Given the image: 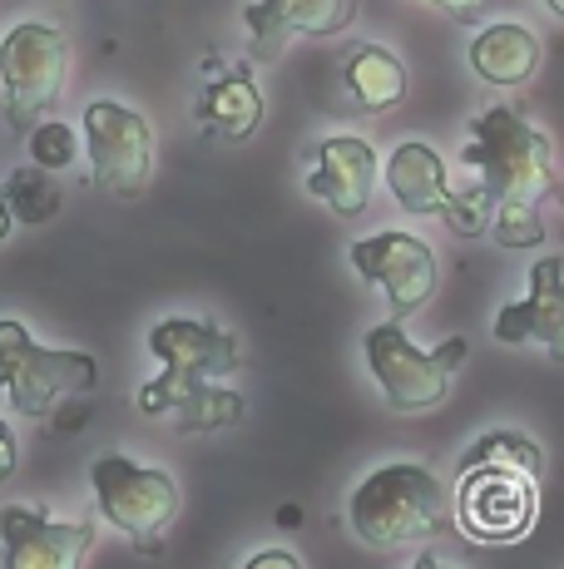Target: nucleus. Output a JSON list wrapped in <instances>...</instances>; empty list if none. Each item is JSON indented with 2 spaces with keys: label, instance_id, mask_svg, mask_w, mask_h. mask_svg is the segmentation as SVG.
<instances>
[{
  "label": "nucleus",
  "instance_id": "nucleus-20",
  "mask_svg": "<svg viewBox=\"0 0 564 569\" xmlns=\"http://www.w3.org/2000/svg\"><path fill=\"white\" fill-rule=\"evenodd\" d=\"M465 466H515V470H525V476L540 480V470H545V456H540V446L530 441V436H520V431H491V436H481V441H475L471 451L461 456V470Z\"/></svg>",
  "mask_w": 564,
  "mask_h": 569
},
{
  "label": "nucleus",
  "instance_id": "nucleus-9",
  "mask_svg": "<svg viewBox=\"0 0 564 569\" xmlns=\"http://www.w3.org/2000/svg\"><path fill=\"white\" fill-rule=\"evenodd\" d=\"M540 516V490L535 476L515 466H465L461 486H455V520L465 535L485 545H510L530 535Z\"/></svg>",
  "mask_w": 564,
  "mask_h": 569
},
{
  "label": "nucleus",
  "instance_id": "nucleus-4",
  "mask_svg": "<svg viewBox=\"0 0 564 569\" xmlns=\"http://www.w3.org/2000/svg\"><path fill=\"white\" fill-rule=\"evenodd\" d=\"M100 381V362L70 347H40L26 322L0 317V391L30 421H46L64 397H84Z\"/></svg>",
  "mask_w": 564,
  "mask_h": 569
},
{
  "label": "nucleus",
  "instance_id": "nucleus-12",
  "mask_svg": "<svg viewBox=\"0 0 564 569\" xmlns=\"http://www.w3.org/2000/svg\"><path fill=\"white\" fill-rule=\"evenodd\" d=\"M90 540V520H50L40 506L0 510V569H80Z\"/></svg>",
  "mask_w": 564,
  "mask_h": 569
},
{
  "label": "nucleus",
  "instance_id": "nucleus-23",
  "mask_svg": "<svg viewBox=\"0 0 564 569\" xmlns=\"http://www.w3.org/2000/svg\"><path fill=\"white\" fill-rule=\"evenodd\" d=\"M16 461H20V446H16V431L0 421V486L16 476Z\"/></svg>",
  "mask_w": 564,
  "mask_h": 569
},
{
  "label": "nucleus",
  "instance_id": "nucleus-14",
  "mask_svg": "<svg viewBox=\"0 0 564 569\" xmlns=\"http://www.w3.org/2000/svg\"><path fill=\"white\" fill-rule=\"evenodd\" d=\"M376 173H382V159H376V149L366 144V139L332 134V139H322L318 154H312L308 193L328 203L332 213L356 218V213H366V203H372Z\"/></svg>",
  "mask_w": 564,
  "mask_h": 569
},
{
  "label": "nucleus",
  "instance_id": "nucleus-21",
  "mask_svg": "<svg viewBox=\"0 0 564 569\" xmlns=\"http://www.w3.org/2000/svg\"><path fill=\"white\" fill-rule=\"evenodd\" d=\"M6 199L16 208L20 223H46L60 208V183H50L46 169H16L6 183Z\"/></svg>",
  "mask_w": 564,
  "mask_h": 569
},
{
  "label": "nucleus",
  "instance_id": "nucleus-1",
  "mask_svg": "<svg viewBox=\"0 0 564 569\" xmlns=\"http://www.w3.org/2000/svg\"><path fill=\"white\" fill-rule=\"evenodd\" d=\"M461 163L471 169V189L491 203V238L501 248H540V199L555 193L550 173V139L515 104H491L471 119L461 144Z\"/></svg>",
  "mask_w": 564,
  "mask_h": 569
},
{
  "label": "nucleus",
  "instance_id": "nucleus-3",
  "mask_svg": "<svg viewBox=\"0 0 564 569\" xmlns=\"http://www.w3.org/2000/svg\"><path fill=\"white\" fill-rule=\"evenodd\" d=\"M149 352L164 367L134 397L149 421L169 416L193 391L228 387V377L238 371V337L213 322H193V317H164V322H154L149 327Z\"/></svg>",
  "mask_w": 564,
  "mask_h": 569
},
{
  "label": "nucleus",
  "instance_id": "nucleus-27",
  "mask_svg": "<svg viewBox=\"0 0 564 569\" xmlns=\"http://www.w3.org/2000/svg\"><path fill=\"white\" fill-rule=\"evenodd\" d=\"M411 569H455V565L436 560V555H416V560H411Z\"/></svg>",
  "mask_w": 564,
  "mask_h": 569
},
{
  "label": "nucleus",
  "instance_id": "nucleus-13",
  "mask_svg": "<svg viewBox=\"0 0 564 569\" xmlns=\"http://www.w3.org/2000/svg\"><path fill=\"white\" fill-rule=\"evenodd\" d=\"M491 332L505 347H545L550 362H564V258L530 268V292L495 312Z\"/></svg>",
  "mask_w": 564,
  "mask_h": 569
},
{
  "label": "nucleus",
  "instance_id": "nucleus-17",
  "mask_svg": "<svg viewBox=\"0 0 564 569\" xmlns=\"http://www.w3.org/2000/svg\"><path fill=\"white\" fill-rule=\"evenodd\" d=\"M199 119L219 139H228V144L253 139L258 124H263V90H258V80H253V64H233L228 74H219V80L203 90Z\"/></svg>",
  "mask_w": 564,
  "mask_h": 569
},
{
  "label": "nucleus",
  "instance_id": "nucleus-28",
  "mask_svg": "<svg viewBox=\"0 0 564 569\" xmlns=\"http://www.w3.org/2000/svg\"><path fill=\"white\" fill-rule=\"evenodd\" d=\"M545 6H550V10H555V16H560V20H564V0H545Z\"/></svg>",
  "mask_w": 564,
  "mask_h": 569
},
{
  "label": "nucleus",
  "instance_id": "nucleus-19",
  "mask_svg": "<svg viewBox=\"0 0 564 569\" xmlns=\"http://www.w3.org/2000/svg\"><path fill=\"white\" fill-rule=\"evenodd\" d=\"M164 421L183 436H209V431H223V426H238L243 421V397L233 387H209V391H193L189 401H179Z\"/></svg>",
  "mask_w": 564,
  "mask_h": 569
},
{
  "label": "nucleus",
  "instance_id": "nucleus-11",
  "mask_svg": "<svg viewBox=\"0 0 564 569\" xmlns=\"http://www.w3.org/2000/svg\"><path fill=\"white\" fill-rule=\"evenodd\" d=\"M346 258H352L356 278L386 292L396 322L411 317L416 308H426L431 292H436V253H431V243L416 233L392 228V233L356 238V243L346 248Z\"/></svg>",
  "mask_w": 564,
  "mask_h": 569
},
{
  "label": "nucleus",
  "instance_id": "nucleus-7",
  "mask_svg": "<svg viewBox=\"0 0 564 569\" xmlns=\"http://www.w3.org/2000/svg\"><path fill=\"white\" fill-rule=\"evenodd\" d=\"M90 480H94L100 516L134 545H154L173 525V516H179V486L159 466H139L119 451H104L94 456Z\"/></svg>",
  "mask_w": 564,
  "mask_h": 569
},
{
  "label": "nucleus",
  "instance_id": "nucleus-29",
  "mask_svg": "<svg viewBox=\"0 0 564 569\" xmlns=\"http://www.w3.org/2000/svg\"><path fill=\"white\" fill-rule=\"evenodd\" d=\"M550 199H555V203L564 208V183H555V193H550Z\"/></svg>",
  "mask_w": 564,
  "mask_h": 569
},
{
  "label": "nucleus",
  "instance_id": "nucleus-2",
  "mask_svg": "<svg viewBox=\"0 0 564 569\" xmlns=\"http://www.w3.org/2000/svg\"><path fill=\"white\" fill-rule=\"evenodd\" d=\"M446 520V486L436 470L421 461H386L376 466L346 500V525L372 550H401L426 540Z\"/></svg>",
  "mask_w": 564,
  "mask_h": 569
},
{
  "label": "nucleus",
  "instance_id": "nucleus-24",
  "mask_svg": "<svg viewBox=\"0 0 564 569\" xmlns=\"http://www.w3.org/2000/svg\"><path fill=\"white\" fill-rule=\"evenodd\" d=\"M243 569H302V560L292 550H258Z\"/></svg>",
  "mask_w": 564,
  "mask_h": 569
},
{
  "label": "nucleus",
  "instance_id": "nucleus-15",
  "mask_svg": "<svg viewBox=\"0 0 564 569\" xmlns=\"http://www.w3.org/2000/svg\"><path fill=\"white\" fill-rule=\"evenodd\" d=\"M352 16H356V0H253L243 10L258 60H273L292 36H308V40L338 36V30L352 26Z\"/></svg>",
  "mask_w": 564,
  "mask_h": 569
},
{
  "label": "nucleus",
  "instance_id": "nucleus-22",
  "mask_svg": "<svg viewBox=\"0 0 564 569\" xmlns=\"http://www.w3.org/2000/svg\"><path fill=\"white\" fill-rule=\"evenodd\" d=\"M74 159H80V134H74L70 124L40 119V124L30 129V163H36V169L60 173V169H70Z\"/></svg>",
  "mask_w": 564,
  "mask_h": 569
},
{
  "label": "nucleus",
  "instance_id": "nucleus-10",
  "mask_svg": "<svg viewBox=\"0 0 564 569\" xmlns=\"http://www.w3.org/2000/svg\"><path fill=\"white\" fill-rule=\"evenodd\" d=\"M84 154H90V179L129 199L154 173V129L139 109L119 100H94L84 104Z\"/></svg>",
  "mask_w": 564,
  "mask_h": 569
},
{
  "label": "nucleus",
  "instance_id": "nucleus-26",
  "mask_svg": "<svg viewBox=\"0 0 564 569\" xmlns=\"http://www.w3.org/2000/svg\"><path fill=\"white\" fill-rule=\"evenodd\" d=\"M10 223H16V208H10V199H6V189H0V243H6Z\"/></svg>",
  "mask_w": 564,
  "mask_h": 569
},
{
  "label": "nucleus",
  "instance_id": "nucleus-16",
  "mask_svg": "<svg viewBox=\"0 0 564 569\" xmlns=\"http://www.w3.org/2000/svg\"><path fill=\"white\" fill-rule=\"evenodd\" d=\"M465 60H471V70L481 74L485 84L515 90V84L535 80V70H540V40H535V30L520 26V20H495V26L475 30Z\"/></svg>",
  "mask_w": 564,
  "mask_h": 569
},
{
  "label": "nucleus",
  "instance_id": "nucleus-18",
  "mask_svg": "<svg viewBox=\"0 0 564 569\" xmlns=\"http://www.w3.org/2000/svg\"><path fill=\"white\" fill-rule=\"evenodd\" d=\"M346 100L356 114H392L406 100V64L386 46H356L346 54Z\"/></svg>",
  "mask_w": 564,
  "mask_h": 569
},
{
  "label": "nucleus",
  "instance_id": "nucleus-6",
  "mask_svg": "<svg viewBox=\"0 0 564 569\" xmlns=\"http://www.w3.org/2000/svg\"><path fill=\"white\" fill-rule=\"evenodd\" d=\"M64 70H70V30L46 26V20H20L0 40V90H6V119L10 129L30 134L40 114L64 90Z\"/></svg>",
  "mask_w": 564,
  "mask_h": 569
},
{
  "label": "nucleus",
  "instance_id": "nucleus-25",
  "mask_svg": "<svg viewBox=\"0 0 564 569\" xmlns=\"http://www.w3.org/2000/svg\"><path fill=\"white\" fill-rule=\"evenodd\" d=\"M431 6H441L455 20H475V16H481V0H431Z\"/></svg>",
  "mask_w": 564,
  "mask_h": 569
},
{
  "label": "nucleus",
  "instance_id": "nucleus-5",
  "mask_svg": "<svg viewBox=\"0 0 564 569\" xmlns=\"http://www.w3.org/2000/svg\"><path fill=\"white\" fill-rule=\"evenodd\" d=\"M465 352H471L465 337H446L441 347H416L396 317L392 322H376L372 332H366V367H372L386 407H396V411L441 407L455 371L465 362Z\"/></svg>",
  "mask_w": 564,
  "mask_h": 569
},
{
  "label": "nucleus",
  "instance_id": "nucleus-8",
  "mask_svg": "<svg viewBox=\"0 0 564 569\" xmlns=\"http://www.w3.org/2000/svg\"><path fill=\"white\" fill-rule=\"evenodd\" d=\"M386 189H392V199L406 213L446 218V228L455 238L491 233V203L475 189H455L446 179V159L431 144H421V139H406V144L392 149V159H386Z\"/></svg>",
  "mask_w": 564,
  "mask_h": 569
}]
</instances>
